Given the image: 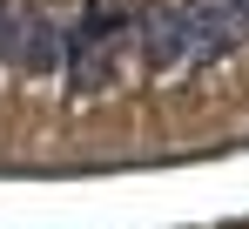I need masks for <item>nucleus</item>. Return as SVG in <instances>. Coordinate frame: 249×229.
I'll return each instance as SVG.
<instances>
[{"mask_svg":"<svg viewBox=\"0 0 249 229\" xmlns=\"http://www.w3.org/2000/svg\"><path fill=\"white\" fill-rule=\"evenodd\" d=\"M14 61H20V68H34V75H41V68H54V61H61V27H54V20H41V14H20Z\"/></svg>","mask_w":249,"mask_h":229,"instance_id":"nucleus-3","label":"nucleus"},{"mask_svg":"<svg viewBox=\"0 0 249 229\" xmlns=\"http://www.w3.org/2000/svg\"><path fill=\"white\" fill-rule=\"evenodd\" d=\"M14 40H20V7L0 0V61H14Z\"/></svg>","mask_w":249,"mask_h":229,"instance_id":"nucleus-4","label":"nucleus"},{"mask_svg":"<svg viewBox=\"0 0 249 229\" xmlns=\"http://www.w3.org/2000/svg\"><path fill=\"white\" fill-rule=\"evenodd\" d=\"M68 47V88L74 95H101L115 68H122V47H128V20L122 14H94L74 27V40H61Z\"/></svg>","mask_w":249,"mask_h":229,"instance_id":"nucleus-2","label":"nucleus"},{"mask_svg":"<svg viewBox=\"0 0 249 229\" xmlns=\"http://www.w3.org/2000/svg\"><path fill=\"white\" fill-rule=\"evenodd\" d=\"M243 40H249V20L236 0H162V7L142 14V54H148L155 75L222 61Z\"/></svg>","mask_w":249,"mask_h":229,"instance_id":"nucleus-1","label":"nucleus"}]
</instances>
